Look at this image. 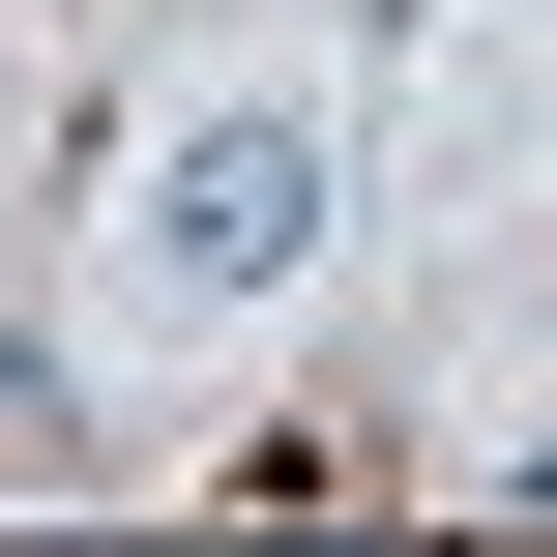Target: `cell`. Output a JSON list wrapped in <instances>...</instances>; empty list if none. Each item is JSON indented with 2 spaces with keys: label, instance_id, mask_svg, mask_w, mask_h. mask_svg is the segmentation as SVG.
I'll use <instances>...</instances> for the list:
<instances>
[{
  "label": "cell",
  "instance_id": "obj_1",
  "mask_svg": "<svg viewBox=\"0 0 557 557\" xmlns=\"http://www.w3.org/2000/svg\"><path fill=\"white\" fill-rule=\"evenodd\" d=\"M323 206H352L323 88H264V59H235V88H176V117H147V176H117V323H147V352H235V323L323 264Z\"/></svg>",
  "mask_w": 557,
  "mask_h": 557
},
{
  "label": "cell",
  "instance_id": "obj_2",
  "mask_svg": "<svg viewBox=\"0 0 557 557\" xmlns=\"http://www.w3.org/2000/svg\"><path fill=\"white\" fill-rule=\"evenodd\" d=\"M0 176H29V88H0Z\"/></svg>",
  "mask_w": 557,
  "mask_h": 557
}]
</instances>
